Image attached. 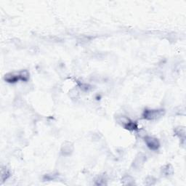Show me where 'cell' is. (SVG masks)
I'll return each mask as SVG.
<instances>
[{"label": "cell", "instance_id": "277c9868", "mask_svg": "<svg viewBox=\"0 0 186 186\" xmlns=\"http://www.w3.org/2000/svg\"><path fill=\"white\" fill-rule=\"evenodd\" d=\"M145 161H146L145 156L143 155L142 153H139L137 156H136L135 159H134V160L133 161L132 167L136 169H140V168L142 167V166L143 165V164L145 163Z\"/></svg>", "mask_w": 186, "mask_h": 186}, {"label": "cell", "instance_id": "8992f818", "mask_svg": "<svg viewBox=\"0 0 186 186\" xmlns=\"http://www.w3.org/2000/svg\"><path fill=\"white\" fill-rule=\"evenodd\" d=\"M122 183L124 185H133L134 180L130 175H124L122 179Z\"/></svg>", "mask_w": 186, "mask_h": 186}, {"label": "cell", "instance_id": "7a4b0ae2", "mask_svg": "<svg viewBox=\"0 0 186 186\" xmlns=\"http://www.w3.org/2000/svg\"><path fill=\"white\" fill-rule=\"evenodd\" d=\"M164 114V110L146 109L143 113V118L147 120H153L161 117Z\"/></svg>", "mask_w": 186, "mask_h": 186}, {"label": "cell", "instance_id": "ba28073f", "mask_svg": "<svg viewBox=\"0 0 186 186\" xmlns=\"http://www.w3.org/2000/svg\"><path fill=\"white\" fill-rule=\"evenodd\" d=\"M175 132L176 134L180 138V139L182 140H185V128L183 127H178L175 130Z\"/></svg>", "mask_w": 186, "mask_h": 186}, {"label": "cell", "instance_id": "3957f363", "mask_svg": "<svg viewBox=\"0 0 186 186\" xmlns=\"http://www.w3.org/2000/svg\"><path fill=\"white\" fill-rule=\"evenodd\" d=\"M145 142L148 147L153 151H156L160 147L159 141L157 138L151 137V136H146L145 138Z\"/></svg>", "mask_w": 186, "mask_h": 186}, {"label": "cell", "instance_id": "52a82bcc", "mask_svg": "<svg viewBox=\"0 0 186 186\" xmlns=\"http://www.w3.org/2000/svg\"><path fill=\"white\" fill-rule=\"evenodd\" d=\"M162 172L164 174V175H170L173 173V168L171 165L167 164V165L164 166L162 168Z\"/></svg>", "mask_w": 186, "mask_h": 186}, {"label": "cell", "instance_id": "5b68a950", "mask_svg": "<svg viewBox=\"0 0 186 186\" xmlns=\"http://www.w3.org/2000/svg\"><path fill=\"white\" fill-rule=\"evenodd\" d=\"M74 151V146L69 142H65L61 148V153L64 156H69Z\"/></svg>", "mask_w": 186, "mask_h": 186}, {"label": "cell", "instance_id": "6da1fadb", "mask_svg": "<svg viewBox=\"0 0 186 186\" xmlns=\"http://www.w3.org/2000/svg\"><path fill=\"white\" fill-rule=\"evenodd\" d=\"M29 79V74L27 71H21L18 73H16V74L10 73V74L5 75V79L10 83L16 82L20 79L22 81H27Z\"/></svg>", "mask_w": 186, "mask_h": 186}, {"label": "cell", "instance_id": "9c48e42d", "mask_svg": "<svg viewBox=\"0 0 186 186\" xmlns=\"http://www.w3.org/2000/svg\"><path fill=\"white\" fill-rule=\"evenodd\" d=\"M9 177H10V172H9L8 170L6 169V168H5V169H3V168H2V171H1V179H2V182L5 181Z\"/></svg>", "mask_w": 186, "mask_h": 186}, {"label": "cell", "instance_id": "30bf717a", "mask_svg": "<svg viewBox=\"0 0 186 186\" xmlns=\"http://www.w3.org/2000/svg\"><path fill=\"white\" fill-rule=\"evenodd\" d=\"M155 183H156V179L153 177H148L147 178H146V180L145 181V183L148 185H154Z\"/></svg>", "mask_w": 186, "mask_h": 186}]
</instances>
